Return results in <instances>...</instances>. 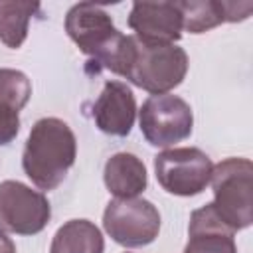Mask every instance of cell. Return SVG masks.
I'll return each instance as SVG.
<instances>
[{"mask_svg": "<svg viewBox=\"0 0 253 253\" xmlns=\"http://www.w3.org/2000/svg\"><path fill=\"white\" fill-rule=\"evenodd\" d=\"M233 233L235 231L217 217L213 206L206 204L190 215L184 253H237Z\"/></svg>", "mask_w": 253, "mask_h": 253, "instance_id": "obj_11", "label": "cell"}, {"mask_svg": "<svg viewBox=\"0 0 253 253\" xmlns=\"http://www.w3.org/2000/svg\"><path fill=\"white\" fill-rule=\"evenodd\" d=\"M20 130V117L18 111L0 105V146L12 142Z\"/></svg>", "mask_w": 253, "mask_h": 253, "instance_id": "obj_17", "label": "cell"}, {"mask_svg": "<svg viewBox=\"0 0 253 253\" xmlns=\"http://www.w3.org/2000/svg\"><path fill=\"white\" fill-rule=\"evenodd\" d=\"M136 119V101L123 81H107L93 103V121L99 130L111 136H126Z\"/></svg>", "mask_w": 253, "mask_h": 253, "instance_id": "obj_10", "label": "cell"}, {"mask_svg": "<svg viewBox=\"0 0 253 253\" xmlns=\"http://www.w3.org/2000/svg\"><path fill=\"white\" fill-rule=\"evenodd\" d=\"M188 73V55L176 43H144L132 36V57L125 79L152 93L164 95L178 87Z\"/></svg>", "mask_w": 253, "mask_h": 253, "instance_id": "obj_4", "label": "cell"}, {"mask_svg": "<svg viewBox=\"0 0 253 253\" xmlns=\"http://www.w3.org/2000/svg\"><path fill=\"white\" fill-rule=\"evenodd\" d=\"M77 156V140L67 123L57 117L40 119L26 140L22 166L40 190L57 188Z\"/></svg>", "mask_w": 253, "mask_h": 253, "instance_id": "obj_2", "label": "cell"}, {"mask_svg": "<svg viewBox=\"0 0 253 253\" xmlns=\"http://www.w3.org/2000/svg\"><path fill=\"white\" fill-rule=\"evenodd\" d=\"M51 217V208L42 192L18 180L0 182V227L18 235L40 233Z\"/></svg>", "mask_w": 253, "mask_h": 253, "instance_id": "obj_8", "label": "cell"}, {"mask_svg": "<svg viewBox=\"0 0 253 253\" xmlns=\"http://www.w3.org/2000/svg\"><path fill=\"white\" fill-rule=\"evenodd\" d=\"M40 6L36 2H0V42L18 49L28 36V24Z\"/></svg>", "mask_w": 253, "mask_h": 253, "instance_id": "obj_14", "label": "cell"}, {"mask_svg": "<svg viewBox=\"0 0 253 253\" xmlns=\"http://www.w3.org/2000/svg\"><path fill=\"white\" fill-rule=\"evenodd\" d=\"M65 32L75 45L105 69L125 77L132 57V36L121 34L97 4L79 2L65 16Z\"/></svg>", "mask_w": 253, "mask_h": 253, "instance_id": "obj_1", "label": "cell"}, {"mask_svg": "<svg viewBox=\"0 0 253 253\" xmlns=\"http://www.w3.org/2000/svg\"><path fill=\"white\" fill-rule=\"evenodd\" d=\"M32 95V83L26 73L18 69H0V105L22 111Z\"/></svg>", "mask_w": 253, "mask_h": 253, "instance_id": "obj_16", "label": "cell"}, {"mask_svg": "<svg viewBox=\"0 0 253 253\" xmlns=\"http://www.w3.org/2000/svg\"><path fill=\"white\" fill-rule=\"evenodd\" d=\"M103 227L123 247H142L152 243L160 231L156 206L142 198L111 200L103 213Z\"/></svg>", "mask_w": 253, "mask_h": 253, "instance_id": "obj_6", "label": "cell"}, {"mask_svg": "<svg viewBox=\"0 0 253 253\" xmlns=\"http://www.w3.org/2000/svg\"><path fill=\"white\" fill-rule=\"evenodd\" d=\"M0 253H16V245L14 241L6 235V231L0 227Z\"/></svg>", "mask_w": 253, "mask_h": 253, "instance_id": "obj_18", "label": "cell"}, {"mask_svg": "<svg viewBox=\"0 0 253 253\" xmlns=\"http://www.w3.org/2000/svg\"><path fill=\"white\" fill-rule=\"evenodd\" d=\"M101 229L89 219H69L53 235L49 253H103Z\"/></svg>", "mask_w": 253, "mask_h": 253, "instance_id": "obj_13", "label": "cell"}, {"mask_svg": "<svg viewBox=\"0 0 253 253\" xmlns=\"http://www.w3.org/2000/svg\"><path fill=\"white\" fill-rule=\"evenodd\" d=\"M213 164L206 152L194 146L168 148L154 156L158 184L174 196H196L210 184Z\"/></svg>", "mask_w": 253, "mask_h": 253, "instance_id": "obj_7", "label": "cell"}, {"mask_svg": "<svg viewBox=\"0 0 253 253\" xmlns=\"http://www.w3.org/2000/svg\"><path fill=\"white\" fill-rule=\"evenodd\" d=\"M128 28L144 43H174L182 38V16L176 2H134Z\"/></svg>", "mask_w": 253, "mask_h": 253, "instance_id": "obj_9", "label": "cell"}, {"mask_svg": "<svg viewBox=\"0 0 253 253\" xmlns=\"http://www.w3.org/2000/svg\"><path fill=\"white\" fill-rule=\"evenodd\" d=\"M213 210L233 231L253 221V164L249 158H225L211 170Z\"/></svg>", "mask_w": 253, "mask_h": 253, "instance_id": "obj_3", "label": "cell"}, {"mask_svg": "<svg viewBox=\"0 0 253 253\" xmlns=\"http://www.w3.org/2000/svg\"><path fill=\"white\" fill-rule=\"evenodd\" d=\"M138 125L152 146L166 148L192 134V107L178 95H150L138 111Z\"/></svg>", "mask_w": 253, "mask_h": 253, "instance_id": "obj_5", "label": "cell"}, {"mask_svg": "<svg viewBox=\"0 0 253 253\" xmlns=\"http://www.w3.org/2000/svg\"><path fill=\"white\" fill-rule=\"evenodd\" d=\"M105 186L117 200L136 198L146 190V168L130 152H117L105 162Z\"/></svg>", "mask_w": 253, "mask_h": 253, "instance_id": "obj_12", "label": "cell"}, {"mask_svg": "<svg viewBox=\"0 0 253 253\" xmlns=\"http://www.w3.org/2000/svg\"><path fill=\"white\" fill-rule=\"evenodd\" d=\"M182 16V30L190 34H204L225 22L223 2L217 0H186L176 2Z\"/></svg>", "mask_w": 253, "mask_h": 253, "instance_id": "obj_15", "label": "cell"}]
</instances>
